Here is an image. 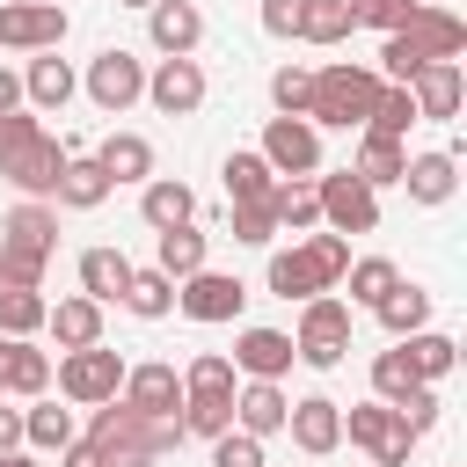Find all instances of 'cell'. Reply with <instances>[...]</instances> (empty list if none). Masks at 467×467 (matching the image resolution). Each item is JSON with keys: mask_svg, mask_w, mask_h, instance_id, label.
I'll return each instance as SVG.
<instances>
[{"mask_svg": "<svg viewBox=\"0 0 467 467\" xmlns=\"http://www.w3.org/2000/svg\"><path fill=\"white\" fill-rule=\"evenodd\" d=\"M460 51H467V22H460L452 7H416V15L379 44V80L409 88L423 66H445V58H460Z\"/></svg>", "mask_w": 467, "mask_h": 467, "instance_id": "cell-1", "label": "cell"}, {"mask_svg": "<svg viewBox=\"0 0 467 467\" xmlns=\"http://www.w3.org/2000/svg\"><path fill=\"white\" fill-rule=\"evenodd\" d=\"M88 445L102 452V467H161L175 445H182V416H139L124 401H102L95 423H88Z\"/></svg>", "mask_w": 467, "mask_h": 467, "instance_id": "cell-2", "label": "cell"}, {"mask_svg": "<svg viewBox=\"0 0 467 467\" xmlns=\"http://www.w3.org/2000/svg\"><path fill=\"white\" fill-rule=\"evenodd\" d=\"M0 175H7L22 197L51 204L58 175H66V146H58L29 109H7V117H0Z\"/></svg>", "mask_w": 467, "mask_h": 467, "instance_id": "cell-3", "label": "cell"}, {"mask_svg": "<svg viewBox=\"0 0 467 467\" xmlns=\"http://www.w3.org/2000/svg\"><path fill=\"white\" fill-rule=\"evenodd\" d=\"M379 73L372 66H350V58H336V66H321L314 73V95H306V124L321 131H365V117H372V102H379Z\"/></svg>", "mask_w": 467, "mask_h": 467, "instance_id": "cell-4", "label": "cell"}, {"mask_svg": "<svg viewBox=\"0 0 467 467\" xmlns=\"http://www.w3.org/2000/svg\"><path fill=\"white\" fill-rule=\"evenodd\" d=\"M51 248H58V212L36 204V197H22V204L0 219V277L44 292V263H51Z\"/></svg>", "mask_w": 467, "mask_h": 467, "instance_id": "cell-5", "label": "cell"}, {"mask_svg": "<svg viewBox=\"0 0 467 467\" xmlns=\"http://www.w3.org/2000/svg\"><path fill=\"white\" fill-rule=\"evenodd\" d=\"M343 350H350V306H343L336 292H314V299H299L292 358H299V365H314V372H328V365H343Z\"/></svg>", "mask_w": 467, "mask_h": 467, "instance_id": "cell-6", "label": "cell"}, {"mask_svg": "<svg viewBox=\"0 0 467 467\" xmlns=\"http://www.w3.org/2000/svg\"><path fill=\"white\" fill-rule=\"evenodd\" d=\"M117 387H124V358L109 343H88V350L58 358V394L73 409H102V401H117Z\"/></svg>", "mask_w": 467, "mask_h": 467, "instance_id": "cell-7", "label": "cell"}, {"mask_svg": "<svg viewBox=\"0 0 467 467\" xmlns=\"http://www.w3.org/2000/svg\"><path fill=\"white\" fill-rule=\"evenodd\" d=\"M80 88H88V102H95L102 117H124V109L146 95V58L124 51V44H109V51L88 58V80H80Z\"/></svg>", "mask_w": 467, "mask_h": 467, "instance_id": "cell-8", "label": "cell"}, {"mask_svg": "<svg viewBox=\"0 0 467 467\" xmlns=\"http://www.w3.org/2000/svg\"><path fill=\"white\" fill-rule=\"evenodd\" d=\"M255 153L270 161L277 182H314V175H321V131H314L306 117H270Z\"/></svg>", "mask_w": 467, "mask_h": 467, "instance_id": "cell-9", "label": "cell"}, {"mask_svg": "<svg viewBox=\"0 0 467 467\" xmlns=\"http://www.w3.org/2000/svg\"><path fill=\"white\" fill-rule=\"evenodd\" d=\"M314 204H321V226L328 234H372L379 226V190H365L350 168H336V175H314Z\"/></svg>", "mask_w": 467, "mask_h": 467, "instance_id": "cell-10", "label": "cell"}, {"mask_svg": "<svg viewBox=\"0 0 467 467\" xmlns=\"http://www.w3.org/2000/svg\"><path fill=\"white\" fill-rule=\"evenodd\" d=\"M343 438H350L358 452H372V467H409V445H416L387 401H358V409L343 416Z\"/></svg>", "mask_w": 467, "mask_h": 467, "instance_id": "cell-11", "label": "cell"}, {"mask_svg": "<svg viewBox=\"0 0 467 467\" xmlns=\"http://www.w3.org/2000/svg\"><path fill=\"white\" fill-rule=\"evenodd\" d=\"M175 306H182L190 321H204V328H219V321H241V306H248V285L204 263L197 277H182V285H175Z\"/></svg>", "mask_w": 467, "mask_h": 467, "instance_id": "cell-12", "label": "cell"}, {"mask_svg": "<svg viewBox=\"0 0 467 467\" xmlns=\"http://www.w3.org/2000/svg\"><path fill=\"white\" fill-rule=\"evenodd\" d=\"M0 44L7 51H58L66 44V7L58 0H0Z\"/></svg>", "mask_w": 467, "mask_h": 467, "instance_id": "cell-13", "label": "cell"}, {"mask_svg": "<svg viewBox=\"0 0 467 467\" xmlns=\"http://www.w3.org/2000/svg\"><path fill=\"white\" fill-rule=\"evenodd\" d=\"M117 401H124V409H139V416H153V423H161V416H182V372H175V365H161V358H153V365H124Z\"/></svg>", "mask_w": 467, "mask_h": 467, "instance_id": "cell-14", "label": "cell"}, {"mask_svg": "<svg viewBox=\"0 0 467 467\" xmlns=\"http://www.w3.org/2000/svg\"><path fill=\"white\" fill-rule=\"evenodd\" d=\"M146 102H153L161 117H197V109H204V66H197V58H161V66L146 73Z\"/></svg>", "mask_w": 467, "mask_h": 467, "instance_id": "cell-15", "label": "cell"}, {"mask_svg": "<svg viewBox=\"0 0 467 467\" xmlns=\"http://www.w3.org/2000/svg\"><path fill=\"white\" fill-rule=\"evenodd\" d=\"M409 102H416V124H452L460 102H467V73H460V58L423 66V73L409 80Z\"/></svg>", "mask_w": 467, "mask_h": 467, "instance_id": "cell-16", "label": "cell"}, {"mask_svg": "<svg viewBox=\"0 0 467 467\" xmlns=\"http://www.w3.org/2000/svg\"><path fill=\"white\" fill-rule=\"evenodd\" d=\"M234 372L241 379H285L292 372V336L285 328H263V321L234 328Z\"/></svg>", "mask_w": 467, "mask_h": 467, "instance_id": "cell-17", "label": "cell"}, {"mask_svg": "<svg viewBox=\"0 0 467 467\" xmlns=\"http://www.w3.org/2000/svg\"><path fill=\"white\" fill-rule=\"evenodd\" d=\"M285 431H292V445H299L306 460H328V452L343 445V401H328V394H306V401H292Z\"/></svg>", "mask_w": 467, "mask_h": 467, "instance_id": "cell-18", "label": "cell"}, {"mask_svg": "<svg viewBox=\"0 0 467 467\" xmlns=\"http://www.w3.org/2000/svg\"><path fill=\"white\" fill-rule=\"evenodd\" d=\"M146 36H153L161 58H190V51L204 44V15H197V0H153V7H146Z\"/></svg>", "mask_w": 467, "mask_h": 467, "instance_id": "cell-19", "label": "cell"}, {"mask_svg": "<svg viewBox=\"0 0 467 467\" xmlns=\"http://www.w3.org/2000/svg\"><path fill=\"white\" fill-rule=\"evenodd\" d=\"M285 416H292V394H285L277 379H248V387H234V431H248V438H277Z\"/></svg>", "mask_w": 467, "mask_h": 467, "instance_id": "cell-20", "label": "cell"}, {"mask_svg": "<svg viewBox=\"0 0 467 467\" xmlns=\"http://www.w3.org/2000/svg\"><path fill=\"white\" fill-rule=\"evenodd\" d=\"M401 190H409V204H452V190H460V153H409Z\"/></svg>", "mask_w": 467, "mask_h": 467, "instance_id": "cell-21", "label": "cell"}, {"mask_svg": "<svg viewBox=\"0 0 467 467\" xmlns=\"http://www.w3.org/2000/svg\"><path fill=\"white\" fill-rule=\"evenodd\" d=\"M95 168L109 175V190H117V182H153V139H139V131H109V139L95 146Z\"/></svg>", "mask_w": 467, "mask_h": 467, "instance_id": "cell-22", "label": "cell"}, {"mask_svg": "<svg viewBox=\"0 0 467 467\" xmlns=\"http://www.w3.org/2000/svg\"><path fill=\"white\" fill-rule=\"evenodd\" d=\"M139 219H146L153 234H168V226H190V219H197V197H190V182H175V175H153V182H139Z\"/></svg>", "mask_w": 467, "mask_h": 467, "instance_id": "cell-23", "label": "cell"}, {"mask_svg": "<svg viewBox=\"0 0 467 467\" xmlns=\"http://www.w3.org/2000/svg\"><path fill=\"white\" fill-rule=\"evenodd\" d=\"M124 285H131V255L124 248H80V299L109 306V299H124Z\"/></svg>", "mask_w": 467, "mask_h": 467, "instance_id": "cell-24", "label": "cell"}, {"mask_svg": "<svg viewBox=\"0 0 467 467\" xmlns=\"http://www.w3.org/2000/svg\"><path fill=\"white\" fill-rule=\"evenodd\" d=\"M73 88H80V80H73V66H66L58 51H36L29 73H22V102H36V109H66Z\"/></svg>", "mask_w": 467, "mask_h": 467, "instance_id": "cell-25", "label": "cell"}, {"mask_svg": "<svg viewBox=\"0 0 467 467\" xmlns=\"http://www.w3.org/2000/svg\"><path fill=\"white\" fill-rule=\"evenodd\" d=\"M401 168H409V146H401V139L358 131V161H350V175H358L365 190H387V182H401Z\"/></svg>", "mask_w": 467, "mask_h": 467, "instance_id": "cell-26", "label": "cell"}, {"mask_svg": "<svg viewBox=\"0 0 467 467\" xmlns=\"http://www.w3.org/2000/svg\"><path fill=\"white\" fill-rule=\"evenodd\" d=\"M263 285H270L277 299H314V292H328V277L314 270V255H306V248H270Z\"/></svg>", "mask_w": 467, "mask_h": 467, "instance_id": "cell-27", "label": "cell"}, {"mask_svg": "<svg viewBox=\"0 0 467 467\" xmlns=\"http://www.w3.org/2000/svg\"><path fill=\"white\" fill-rule=\"evenodd\" d=\"M219 175H226V204H263V197L277 190V175H270V161H263L255 146H234Z\"/></svg>", "mask_w": 467, "mask_h": 467, "instance_id": "cell-28", "label": "cell"}, {"mask_svg": "<svg viewBox=\"0 0 467 467\" xmlns=\"http://www.w3.org/2000/svg\"><path fill=\"white\" fill-rule=\"evenodd\" d=\"M44 328L58 336V350H88V343H102V306L73 292V299H58V306L44 314Z\"/></svg>", "mask_w": 467, "mask_h": 467, "instance_id": "cell-29", "label": "cell"}, {"mask_svg": "<svg viewBox=\"0 0 467 467\" xmlns=\"http://www.w3.org/2000/svg\"><path fill=\"white\" fill-rule=\"evenodd\" d=\"M401 358H409V372H416L423 387H438V379L460 365V343H452L445 328H416V336H401Z\"/></svg>", "mask_w": 467, "mask_h": 467, "instance_id": "cell-30", "label": "cell"}, {"mask_svg": "<svg viewBox=\"0 0 467 467\" xmlns=\"http://www.w3.org/2000/svg\"><path fill=\"white\" fill-rule=\"evenodd\" d=\"M66 212H95L102 197H109V175L95 168V153H66V175H58V190H51Z\"/></svg>", "mask_w": 467, "mask_h": 467, "instance_id": "cell-31", "label": "cell"}, {"mask_svg": "<svg viewBox=\"0 0 467 467\" xmlns=\"http://www.w3.org/2000/svg\"><path fill=\"white\" fill-rule=\"evenodd\" d=\"M153 270L175 277V285L197 277V270H204V234H197V226H168V234H153Z\"/></svg>", "mask_w": 467, "mask_h": 467, "instance_id": "cell-32", "label": "cell"}, {"mask_svg": "<svg viewBox=\"0 0 467 467\" xmlns=\"http://www.w3.org/2000/svg\"><path fill=\"white\" fill-rule=\"evenodd\" d=\"M372 314H379V328H387V336L401 343V336H416V328H431V292L401 277V285H394V292H387V299H379Z\"/></svg>", "mask_w": 467, "mask_h": 467, "instance_id": "cell-33", "label": "cell"}, {"mask_svg": "<svg viewBox=\"0 0 467 467\" xmlns=\"http://www.w3.org/2000/svg\"><path fill=\"white\" fill-rule=\"evenodd\" d=\"M44 314H51V299H44V292H29V285H7V277H0V336L29 343V336L44 328Z\"/></svg>", "mask_w": 467, "mask_h": 467, "instance_id": "cell-34", "label": "cell"}, {"mask_svg": "<svg viewBox=\"0 0 467 467\" xmlns=\"http://www.w3.org/2000/svg\"><path fill=\"white\" fill-rule=\"evenodd\" d=\"M343 285H350V299H343V306H379V299H387V292L401 285V270H394L387 255H350Z\"/></svg>", "mask_w": 467, "mask_h": 467, "instance_id": "cell-35", "label": "cell"}, {"mask_svg": "<svg viewBox=\"0 0 467 467\" xmlns=\"http://www.w3.org/2000/svg\"><path fill=\"white\" fill-rule=\"evenodd\" d=\"M80 431H73V409H58V401H36V409H22V445H36V452H66Z\"/></svg>", "mask_w": 467, "mask_h": 467, "instance_id": "cell-36", "label": "cell"}, {"mask_svg": "<svg viewBox=\"0 0 467 467\" xmlns=\"http://www.w3.org/2000/svg\"><path fill=\"white\" fill-rule=\"evenodd\" d=\"M270 219H277V234H306V226H321L314 182H277V190H270Z\"/></svg>", "mask_w": 467, "mask_h": 467, "instance_id": "cell-37", "label": "cell"}, {"mask_svg": "<svg viewBox=\"0 0 467 467\" xmlns=\"http://www.w3.org/2000/svg\"><path fill=\"white\" fill-rule=\"evenodd\" d=\"M124 306H131L139 321H168V314H175V277H161V270H131Z\"/></svg>", "mask_w": 467, "mask_h": 467, "instance_id": "cell-38", "label": "cell"}, {"mask_svg": "<svg viewBox=\"0 0 467 467\" xmlns=\"http://www.w3.org/2000/svg\"><path fill=\"white\" fill-rule=\"evenodd\" d=\"M234 431V394H182V438H226Z\"/></svg>", "mask_w": 467, "mask_h": 467, "instance_id": "cell-39", "label": "cell"}, {"mask_svg": "<svg viewBox=\"0 0 467 467\" xmlns=\"http://www.w3.org/2000/svg\"><path fill=\"white\" fill-rule=\"evenodd\" d=\"M44 387H51V350H36V343H15V350H7V394L36 401Z\"/></svg>", "mask_w": 467, "mask_h": 467, "instance_id": "cell-40", "label": "cell"}, {"mask_svg": "<svg viewBox=\"0 0 467 467\" xmlns=\"http://www.w3.org/2000/svg\"><path fill=\"white\" fill-rule=\"evenodd\" d=\"M358 22H350V7L343 0H306L299 7V44H343Z\"/></svg>", "mask_w": 467, "mask_h": 467, "instance_id": "cell-41", "label": "cell"}, {"mask_svg": "<svg viewBox=\"0 0 467 467\" xmlns=\"http://www.w3.org/2000/svg\"><path fill=\"white\" fill-rule=\"evenodd\" d=\"M234 358L226 350H197L190 365H182V394H234Z\"/></svg>", "mask_w": 467, "mask_h": 467, "instance_id": "cell-42", "label": "cell"}, {"mask_svg": "<svg viewBox=\"0 0 467 467\" xmlns=\"http://www.w3.org/2000/svg\"><path fill=\"white\" fill-rule=\"evenodd\" d=\"M416 124V102H409V88H379V102H372V117H365V131H379V139H401Z\"/></svg>", "mask_w": 467, "mask_h": 467, "instance_id": "cell-43", "label": "cell"}, {"mask_svg": "<svg viewBox=\"0 0 467 467\" xmlns=\"http://www.w3.org/2000/svg\"><path fill=\"white\" fill-rule=\"evenodd\" d=\"M409 387H423V379L409 372V358H401V343H394V350H379V358H372V401H387V409H394V401H401Z\"/></svg>", "mask_w": 467, "mask_h": 467, "instance_id": "cell-44", "label": "cell"}, {"mask_svg": "<svg viewBox=\"0 0 467 467\" xmlns=\"http://www.w3.org/2000/svg\"><path fill=\"white\" fill-rule=\"evenodd\" d=\"M306 95H314V66H277V73H270L277 117H306Z\"/></svg>", "mask_w": 467, "mask_h": 467, "instance_id": "cell-45", "label": "cell"}, {"mask_svg": "<svg viewBox=\"0 0 467 467\" xmlns=\"http://www.w3.org/2000/svg\"><path fill=\"white\" fill-rule=\"evenodd\" d=\"M438 409H445V401H438V387H409V394L394 401V416H401V431H409V438H431V431H438Z\"/></svg>", "mask_w": 467, "mask_h": 467, "instance_id": "cell-46", "label": "cell"}, {"mask_svg": "<svg viewBox=\"0 0 467 467\" xmlns=\"http://www.w3.org/2000/svg\"><path fill=\"white\" fill-rule=\"evenodd\" d=\"M299 248L314 255V270H321V277H328V292H336V285H343V270H350V241H343V234H306Z\"/></svg>", "mask_w": 467, "mask_h": 467, "instance_id": "cell-47", "label": "cell"}, {"mask_svg": "<svg viewBox=\"0 0 467 467\" xmlns=\"http://www.w3.org/2000/svg\"><path fill=\"white\" fill-rule=\"evenodd\" d=\"M234 241H241V248H270V241H277L270 197H263V204H234Z\"/></svg>", "mask_w": 467, "mask_h": 467, "instance_id": "cell-48", "label": "cell"}, {"mask_svg": "<svg viewBox=\"0 0 467 467\" xmlns=\"http://www.w3.org/2000/svg\"><path fill=\"white\" fill-rule=\"evenodd\" d=\"M343 7H350V22H372V29H387V36H394L423 0H343Z\"/></svg>", "mask_w": 467, "mask_h": 467, "instance_id": "cell-49", "label": "cell"}, {"mask_svg": "<svg viewBox=\"0 0 467 467\" xmlns=\"http://www.w3.org/2000/svg\"><path fill=\"white\" fill-rule=\"evenodd\" d=\"M212 467H263V438H248V431L212 438Z\"/></svg>", "mask_w": 467, "mask_h": 467, "instance_id": "cell-50", "label": "cell"}, {"mask_svg": "<svg viewBox=\"0 0 467 467\" xmlns=\"http://www.w3.org/2000/svg\"><path fill=\"white\" fill-rule=\"evenodd\" d=\"M299 7L306 0H263V29L270 36H299Z\"/></svg>", "mask_w": 467, "mask_h": 467, "instance_id": "cell-51", "label": "cell"}, {"mask_svg": "<svg viewBox=\"0 0 467 467\" xmlns=\"http://www.w3.org/2000/svg\"><path fill=\"white\" fill-rule=\"evenodd\" d=\"M0 452H22V409L0 401Z\"/></svg>", "mask_w": 467, "mask_h": 467, "instance_id": "cell-52", "label": "cell"}, {"mask_svg": "<svg viewBox=\"0 0 467 467\" xmlns=\"http://www.w3.org/2000/svg\"><path fill=\"white\" fill-rule=\"evenodd\" d=\"M58 467H102V452H95V445H88V438H73V445H66V452H58Z\"/></svg>", "mask_w": 467, "mask_h": 467, "instance_id": "cell-53", "label": "cell"}, {"mask_svg": "<svg viewBox=\"0 0 467 467\" xmlns=\"http://www.w3.org/2000/svg\"><path fill=\"white\" fill-rule=\"evenodd\" d=\"M7 109H22V73L0 66V117H7Z\"/></svg>", "mask_w": 467, "mask_h": 467, "instance_id": "cell-54", "label": "cell"}, {"mask_svg": "<svg viewBox=\"0 0 467 467\" xmlns=\"http://www.w3.org/2000/svg\"><path fill=\"white\" fill-rule=\"evenodd\" d=\"M7 350H15V336H0V394H7Z\"/></svg>", "mask_w": 467, "mask_h": 467, "instance_id": "cell-55", "label": "cell"}, {"mask_svg": "<svg viewBox=\"0 0 467 467\" xmlns=\"http://www.w3.org/2000/svg\"><path fill=\"white\" fill-rule=\"evenodd\" d=\"M0 467H36V460L29 452H0Z\"/></svg>", "mask_w": 467, "mask_h": 467, "instance_id": "cell-56", "label": "cell"}, {"mask_svg": "<svg viewBox=\"0 0 467 467\" xmlns=\"http://www.w3.org/2000/svg\"><path fill=\"white\" fill-rule=\"evenodd\" d=\"M117 7H153V0H117Z\"/></svg>", "mask_w": 467, "mask_h": 467, "instance_id": "cell-57", "label": "cell"}, {"mask_svg": "<svg viewBox=\"0 0 467 467\" xmlns=\"http://www.w3.org/2000/svg\"><path fill=\"white\" fill-rule=\"evenodd\" d=\"M431 7H445V0H431Z\"/></svg>", "mask_w": 467, "mask_h": 467, "instance_id": "cell-58", "label": "cell"}]
</instances>
